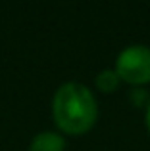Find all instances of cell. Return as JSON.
I'll use <instances>...</instances> for the list:
<instances>
[{"instance_id": "6da1fadb", "label": "cell", "mask_w": 150, "mask_h": 151, "mask_svg": "<svg viewBox=\"0 0 150 151\" xmlns=\"http://www.w3.org/2000/svg\"><path fill=\"white\" fill-rule=\"evenodd\" d=\"M52 115L58 128L66 134H85L96 121V100L87 86L66 82L54 94Z\"/></svg>"}, {"instance_id": "7a4b0ae2", "label": "cell", "mask_w": 150, "mask_h": 151, "mask_svg": "<svg viewBox=\"0 0 150 151\" xmlns=\"http://www.w3.org/2000/svg\"><path fill=\"white\" fill-rule=\"evenodd\" d=\"M116 73L131 84L150 82V48L144 44L127 46L116 59Z\"/></svg>"}, {"instance_id": "3957f363", "label": "cell", "mask_w": 150, "mask_h": 151, "mask_svg": "<svg viewBox=\"0 0 150 151\" xmlns=\"http://www.w3.org/2000/svg\"><path fill=\"white\" fill-rule=\"evenodd\" d=\"M66 142L56 132H39L29 145V151H64Z\"/></svg>"}, {"instance_id": "277c9868", "label": "cell", "mask_w": 150, "mask_h": 151, "mask_svg": "<svg viewBox=\"0 0 150 151\" xmlns=\"http://www.w3.org/2000/svg\"><path fill=\"white\" fill-rule=\"evenodd\" d=\"M119 75L116 73V69H106V71H100L96 75V86L102 90V92H112V90L117 88L119 84Z\"/></svg>"}, {"instance_id": "5b68a950", "label": "cell", "mask_w": 150, "mask_h": 151, "mask_svg": "<svg viewBox=\"0 0 150 151\" xmlns=\"http://www.w3.org/2000/svg\"><path fill=\"white\" fill-rule=\"evenodd\" d=\"M144 121H146V130H148V134H150V105H148V109H146V117H144Z\"/></svg>"}]
</instances>
